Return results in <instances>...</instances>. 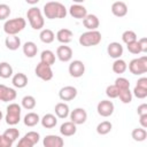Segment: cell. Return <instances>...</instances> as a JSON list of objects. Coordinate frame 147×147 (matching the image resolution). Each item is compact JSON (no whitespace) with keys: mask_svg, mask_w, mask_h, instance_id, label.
Masks as SVG:
<instances>
[{"mask_svg":"<svg viewBox=\"0 0 147 147\" xmlns=\"http://www.w3.org/2000/svg\"><path fill=\"white\" fill-rule=\"evenodd\" d=\"M44 15L48 20L64 18L67 16V8L59 1H48L44 5Z\"/></svg>","mask_w":147,"mask_h":147,"instance_id":"cell-1","label":"cell"},{"mask_svg":"<svg viewBox=\"0 0 147 147\" xmlns=\"http://www.w3.org/2000/svg\"><path fill=\"white\" fill-rule=\"evenodd\" d=\"M26 18L33 30H41L45 24V20L41 10L38 7H31L26 11Z\"/></svg>","mask_w":147,"mask_h":147,"instance_id":"cell-2","label":"cell"},{"mask_svg":"<svg viewBox=\"0 0 147 147\" xmlns=\"http://www.w3.org/2000/svg\"><path fill=\"white\" fill-rule=\"evenodd\" d=\"M101 42V33L98 30H88L79 36V44L84 47L96 46Z\"/></svg>","mask_w":147,"mask_h":147,"instance_id":"cell-3","label":"cell"},{"mask_svg":"<svg viewBox=\"0 0 147 147\" xmlns=\"http://www.w3.org/2000/svg\"><path fill=\"white\" fill-rule=\"evenodd\" d=\"M26 22L23 17H15L11 20H7L3 24V31L7 34H17L22 30H24Z\"/></svg>","mask_w":147,"mask_h":147,"instance_id":"cell-4","label":"cell"},{"mask_svg":"<svg viewBox=\"0 0 147 147\" xmlns=\"http://www.w3.org/2000/svg\"><path fill=\"white\" fill-rule=\"evenodd\" d=\"M21 113H22V108L20 105H17L15 102L9 103L7 106V114L5 116L6 123L11 126L18 124L21 121Z\"/></svg>","mask_w":147,"mask_h":147,"instance_id":"cell-5","label":"cell"},{"mask_svg":"<svg viewBox=\"0 0 147 147\" xmlns=\"http://www.w3.org/2000/svg\"><path fill=\"white\" fill-rule=\"evenodd\" d=\"M129 70L133 75H142L147 72V56H140L138 59H133L129 63Z\"/></svg>","mask_w":147,"mask_h":147,"instance_id":"cell-6","label":"cell"},{"mask_svg":"<svg viewBox=\"0 0 147 147\" xmlns=\"http://www.w3.org/2000/svg\"><path fill=\"white\" fill-rule=\"evenodd\" d=\"M34 74L38 78H40L41 80H45V82H48L53 78V70H52V65H48L44 62H39L36 68H34Z\"/></svg>","mask_w":147,"mask_h":147,"instance_id":"cell-7","label":"cell"},{"mask_svg":"<svg viewBox=\"0 0 147 147\" xmlns=\"http://www.w3.org/2000/svg\"><path fill=\"white\" fill-rule=\"evenodd\" d=\"M96 110H98V114L100 116L109 117V116L113 115V113L115 110V107H114V103L110 100H101L96 106Z\"/></svg>","mask_w":147,"mask_h":147,"instance_id":"cell-8","label":"cell"},{"mask_svg":"<svg viewBox=\"0 0 147 147\" xmlns=\"http://www.w3.org/2000/svg\"><path fill=\"white\" fill-rule=\"evenodd\" d=\"M69 74L74 78H79L84 75L85 72V64L80 60H74L69 64Z\"/></svg>","mask_w":147,"mask_h":147,"instance_id":"cell-9","label":"cell"},{"mask_svg":"<svg viewBox=\"0 0 147 147\" xmlns=\"http://www.w3.org/2000/svg\"><path fill=\"white\" fill-rule=\"evenodd\" d=\"M69 116H70V121L74 122L76 125L84 124L87 119V113L84 108H75L72 111H70Z\"/></svg>","mask_w":147,"mask_h":147,"instance_id":"cell-10","label":"cell"},{"mask_svg":"<svg viewBox=\"0 0 147 147\" xmlns=\"http://www.w3.org/2000/svg\"><path fill=\"white\" fill-rule=\"evenodd\" d=\"M17 96V93L14 88L8 87L3 84H0V101L2 102H9L14 101Z\"/></svg>","mask_w":147,"mask_h":147,"instance_id":"cell-11","label":"cell"},{"mask_svg":"<svg viewBox=\"0 0 147 147\" xmlns=\"http://www.w3.org/2000/svg\"><path fill=\"white\" fill-rule=\"evenodd\" d=\"M77 96V88L74 86H64L59 91V98L62 101H71Z\"/></svg>","mask_w":147,"mask_h":147,"instance_id":"cell-12","label":"cell"},{"mask_svg":"<svg viewBox=\"0 0 147 147\" xmlns=\"http://www.w3.org/2000/svg\"><path fill=\"white\" fill-rule=\"evenodd\" d=\"M56 57L61 62H69L72 59V49L67 45H61L56 49Z\"/></svg>","mask_w":147,"mask_h":147,"instance_id":"cell-13","label":"cell"},{"mask_svg":"<svg viewBox=\"0 0 147 147\" xmlns=\"http://www.w3.org/2000/svg\"><path fill=\"white\" fill-rule=\"evenodd\" d=\"M69 14L71 17L74 18H77V20H83L86 15H87V9L80 5V3H75V5H71L70 8H69Z\"/></svg>","mask_w":147,"mask_h":147,"instance_id":"cell-14","label":"cell"},{"mask_svg":"<svg viewBox=\"0 0 147 147\" xmlns=\"http://www.w3.org/2000/svg\"><path fill=\"white\" fill-rule=\"evenodd\" d=\"M42 145L45 147H62L64 145V141L60 136L47 134L42 140Z\"/></svg>","mask_w":147,"mask_h":147,"instance_id":"cell-15","label":"cell"},{"mask_svg":"<svg viewBox=\"0 0 147 147\" xmlns=\"http://www.w3.org/2000/svg\"><path fill=\"white\" fill-rule=\"evenodd\" d=\"M107 53L113 59H119L123 55V46L117 41H113L108 45Z\"/></svg>","mask_w":147,"mask_h":147,"instance_id":"cell-16","label":"cell"},{"mask_svg":"<svg viewBox=\"0 0 147 147\" xmlns=\"http://www.w3.org/2000/svg\"><path fill=\"white\" fill-rule=\"evenodd\" d=\"M83 25L87 30H96L99 28V25H100V21H99V18H98L96 15L87 14L83 18Z\"/></svg>","mask_w":147,"mask_h":147,"instance_id":"cell-17","label":"cell"},{"mask_svg":"<svg viewBox=\"0 0 147 147\" xmlns=\"http://www.w3.org/2000/svg\"><path fill=\"white\" fill-rule=\"evenodd\" d=\"M111 13L116 17H124L127 14V6L123 1H116L111 5Z\"/></svg>","mask_w":147,"mask_h":147,"instance_id":"cell-18","label":"cell"},{"mask_svg":"<svg viewBox=\"0 0 147 147\" xmlns=\"http://www.w3.org/2000/svg\"><path fill=\"white\" fill-rule=\"evenodd\" d=\"M77 132V125L74 122H64L60 126V133L63 137H71Z\"/></svg>","mask_w":147,"mask_h":147,"instance_id":"cell-19","label":"cell"},{"mask_svg":"<svg viewBox=\"0 0 147 147\" xmlns=\"http://www.w3.org/2000/svg\"><path fill=\"white\" fill-rule=\"evenodd\" d=\"M72 37H74V33L69 29H60L56 32V39H57V41H60L61 44H64V45L69 44L72 40Z\"/></svg>","mask_w":147,"mask_h":147,"instance_id":"cell-20","label":"cell"},{"mask_svg":"<svg viewBox=\"0 0 147 147\" xmlns=\"http://www.w3.org/2000/svg\"><path fill=\"white\" fill-rule=\"evenodd\" d=\"M5 45L9 51H16L21 46V39L17 37V34H8L5 39Z\"/></svg>","mask_w":147,"mask_h":147,"instance_id":"cell-21","label":"cell"},{"mask_svg":"<svg viewBox=\"0 0 147 147\" xmlns=\"http://www.w3.org/2000/svg\"><path fill=\"white\" fill-rule=\"evenodd\" d=\"M11 83L16 88H24L28 85V77L23 72H17V74L13 75Z\"/></svg>","mask_w":147,"mask_h":147,"instance_id":"cell-22","label":"cell"},{"mask_svg":"<svg viewBox=\"0 0 147 147\" xmlns=\"http://www.w3.org/2000/svg\"><path fill=\"white\" fill-rule=\"evenodd\" d=\"M40 123H41L42 127L53 129L57 124V117L55 115H53V114H46L40 118Z\"/></svg>","mask_w":147,"mask_h":147,"instance_id":"cell-23","label":"cell"},{"mask_svg":"<svg viewBox=\"0 0 147 147\" xmlns=\"http://www.w3.org/2000/svg\"><path fill=\"white\" fill-rule=\"evenodd\" d=\"M54 111H55V115L56 117L59 118H67L70 114V109H69V106L64 102H59L55 105V108H54Z\"/></svg>","mask_w":147,"mask_h":147,"instance_id":"cell-24","label":"cell"},{"mask_svg":"<svg viewBox=\"0 0 147 147\" xmlns=\"http://www.w3.org/2000/svg\"><path fill=\"white\" fill-rule=\"evenodd\" d=\"M37 52H38V47L33 41H26L23 45V53L26 57H30V59L34 57L37 55Z\"/></svg>","mask_w":147,"mask_h":147,"instance_id":"cell-25","label":"cell"},{"mask_svg":"<svg viewBox=\"0 0 147 147\" xmlns=\"http://www.w3.org/2000/svg\"><path fill=\"white\" fill-rule=\"evenodd\" d=\"M40 122V117L38 114L36 113H28L24 118H23V123L24 125L29 126V127H32V126H36L38 123Z\"/></svg>","mask_w":147,"mask_h":147,"instance_id":"cell-26","label":"cell"},{"mask_svg":"<svg viewBox=\"0 0 147 147\" xmlns=\"http://www.w3.org/2000/svg\"><path fill=\"white\" fill-rule=\"evenodd\" d=\"M39 39L44 44H51V42L54 41L55 34L51 29H41V31L39 33Z\"/></svg>","mask_w":147,"mask_h":147,"instance_id":"cell-27","label":"cell"},{"mask_svg":"<svg viewBox=\"0 0 147 147\" xmlns=\"http://www.w3.org/2000/svg\"><path fill=\"white\" fill-rule=\"evenodd\" d=\"M111 69H113V71H114L115 74L121 75V74H124V72L126 71L127 64H126V62H125L124 60H122L121 57H119V59H115Z\"/></svg>","mask_w":147,"mask_h":147,"instance_id":"cell-28","label":"cell"},{"mask_svg":"<svg viewBox=\"0 0 147 147\" xmlns=\"http://www.w3.org/2000/svg\"><path fill=\"white\" fill-rule=\"evenodd\" d=\"M40 61L48 65H53L55 63V54L51 49H45L40 54Z\"/></svg>","mask_w":147,"mask_h":147,"instance_id":"cell-29","label":"cell"},{"mask_svg":"<svg viewBox=\"0 0 147 147\" xmlns=\"http://www.w3.org/2000/svg\"><path fill=\"white\" fill-rule=\"evenodd\" d=\"M131 137L134 141H145L147 138V131L144 127H137L133 129V131L131 132Z\"/></svg>","mask_w":147,"mask_h":147,"instance_id":"cell-30","label":"cell"},{"mask_svg":"<svg viewBox=\"0 0 147 147\" xmlns=\"http://www.w3.org/2000/svg\"><path fill=\"white\" fill-rule=\"evenodd\" d=\"M13 67L8 62H1L0 63V77L3 79L10 78L13 76Z\"/></svg>","mask_w":147,"mask_h":147,"instance_id":"cell-31","label":"cell"},{"mask_svg":"<svg viewBox=\"0 0 147 147\" xmlns=\"http://www.w3.org/2000/svg\"><path fill=\"white\" fill-rule=\"evenodd\" d=\"M113 129V124L109 122V121H103L101 123H99L96 125V132L100 134V136H106Z\"/></svg>","mask_w":147,"mask_h":147,"instance_id":"cell-32","label":"cell"},{"mask_svg":"<svg viewBox=\"0 0 147 147\" xmlns=\"http://www.w3.org/2000/svg\"><path fill=\"white\" fill-rule=\"evenodd\" d=\"M21 103H22V107L24 109H26V110H32L36 107V105H37L36 99L32 95H25V96H23Z\"/></svg>","mask_w":147,"mask_h":147,"instance_id":"cell-33","label":"cell"},{"mask_svg":"<svg viewBox=\"0 0 147 147\" xmlns=\"http://www.w3.org/2000/svg\"><path fill=\"white\" fill-rule=\"evenodd\" d=\"M122 40H123V42H125L127 45V44L137 40V34L132 30H126L122 33Z\"/></svg>","mask_w":147,"mask_h":147,"instance_id":"cell-34","label":"cell"},{"mask_svg":"<svg viewBox=\"0 0 147 147\" xmlns=\"http://www.w3.org/2000/svg\"><path fill=\"white\" fill-rule=\"evenodd\" d=\"M132 92L130 91V88H126V90H122L119 91L118 93V98L121 99V101L123 103H130L132 101Z\"/></svg>","mask_w":147,"mask_h":147,"instance_id":"cell-35","label":"cell"},{"mask_svg":"<svg viewBox=\"0 0 147 147\" xmlns=\"http://www.w3.org/2000/svg\"><path fill=\"white\" fill-rule=\"evenodd\" d=\"M6 138H8L10 141H15L18 137H20V131L16 129V127H9V129H7L3 133H2Z\"/></svg>","mask_w":147,"mask_h":147,"instance_id":"cell-36","label":"cell"},{"mask_svg":"<svg viewBox=\"0 0 147 147\" xmlns=\"http://www.w3.org/2000/svg\"><path fill=\"white\" fill-rule=\"evenodd\" d=\"M114 85L118 88V91L130 88V82H129V79H126L125 77H118V78H116Z\"/></svg>","mask_w":147,"mask_h":147,"instance_id":"cell-37","label":"cell"},{"mask_svg":"<svg viewBox=\"0 0 147 147\" xmlns=\"http://www.w3.org/2000/svg\"><path fill=\"white\" fill-rule=\"evenodd\" d=\"M24 138H25L26 140H29L32 146H34L36 144H38L39 140H40V136H39V133L36 132V131H30V132L25 133V134H24Z\"/></svg>","mask_w":147,"mask_h":147,"instance_id":"cell-38","label":"cell"},{"mask_svg":"<svg viewBox=\"0 0 147 147\" xmlns=\"http://www.w3.org/2000/svg\"><path fill=\"white\" fill-rule=\"evenodd\" d=\"M11 10L10 7L6 3H0V21H5L9 17Z\"/></svg>","mask_w":147,"mask_h":147,"instance_id":"cell-39","label":"cell"},{"mask_svg":"<svg viewBox=\"0 0 147 147\" xmlns=\"http://www.w3.org/2000/svg\"><path fill=\"white\" fill-rule=\"evenodd\" d=\"M118 93H119V91H118V88H117L115 85H109V86H107V88H106V95H107L108 98H110V99H116V98H118Z\"/></svg>","mask_w":147,"mask_h":147,"instance_id":"cell-40","label":"cell"},{"mask_svg":"<svg viewBox=\"0 0 147 147\" xmlns=\"http://www.w3.org/2000/svg\"><path fill=\"white\" fill-rule=\"evenodd\" d=\"M126 47H127V51H129L131 54H136V55H137V54H140V53H141V48H140V46H139L138 40L127 44Z\"/></svg>","mask_w":147,"mask_h":147,"instance_id":"cell-41","label":"cell"},{"mask_svg":"<svg viewBox=\"0 0 147 147\" xmlns=\"http://www.w3.org/2000/svg\"><path fill=\"white\" fill-rule=\"evenodd\" d=\"M132 95H134L138 99H145L147 96V88H142V87H139V86L136 85L134 88H133Z\"/></svg>","mask_w":147,"mask_h":147,"instance_id":"cell-42","label":"cell"},{"mask_svg":"<svg viewBox=\"0 0 147 147\" xmlns=\"http://www.w3.org/2000/svg\"><path fill=\"white\" fill-rule=\"evenodd\" d=\"M11 146H13V141H10L3 134H0V147H11Z\"/></svg>","mask_w":147,"mask_h":147,"instance_id":"cell-43","label":"cell"},{"mask_svg":"<svg viewBox=\"0 0 147 147\" xmlns=\"http://www.w3.org/2000/svg\"><path fill=\"white\" fill-rule=\"evenodd\" d=\"M138 42H139V46H140V48H141V53H146L147 52V38H140L139 40H138Z\"/></svg>","mask_w":147,"mask_h":147,"instance_id":"cell-44","label":"cell"},{"mask_svg":"<svg viewBox=\"0 0 147 147\" xmlns=\"http://www.w3.org/2000/svg\"><path fill=\"white\" fill-rule=\"evenodd\" d=\"M139 123L141 125V127L147 129V114L144 115H139Z\"/></svg>","mask_w":147,"mask_h":147,"instance_id":"cell-45","label":"cell"},{"mask_svg":"<svg viewBox=\"0 0 147 147\" xmlns=\"http://www.w3.org/2000/svg\"><path fill=\"white\" fill-rule=\"evenodd\" d=\"M17 145H18V147H32L31 142H30L29 140H26L24 137L20 139V141H18V144H17Z\"/></svg>","mask_w":147,"mask_h":147,"instance_id":"cell-46","label":"cell"},{"mask_svg":"<svg viewBox=\"0 0 147 147\" xmlns=\"http://www.w3.org/2000/svg\"><path fill=\"white\" fill-rule=\"evenodd\" d=\"M137 86L142 87V88H147V78L146 77H141L137 80Z\"/></svg>","mask_w":147,"mask_h":147,"instance_id":"cell-47","label":"cell"},{"mask_svg":"<svg viewBox=\"0 0 147 147\" xmlns=\"http://www.w3.org/2000/svg\"><path fill=\"white\" fill-rule=\"evenodd\" d=\"M137 113H138V115L147 114V105H146V103H141L140 106H138V108H137Z\"/></svg>","mask_w":147,"mask_h":147,"instance_id":"cell-48","label":"cell"},{"mask_svg":"<svg viewBox=\"0 0 147 147\" xmlns=\"http://www.w3.org/2000/svg\"><path fill=\"white\" fill-rule=\"evenodd\" d=\"M40 0H25V2L26 3H29V5H36V3H38Z\"/></svg>","mask_w":147,"mask_h":147,"instance_id":"cell-49","label":"cell"},{"mask_svg":"<svg viewBox=\"0 0 147 147\" xmlns=\"http://www.w3.org/2000/svg\"><path fill=\"white\" fill-rule=\"evenodd\" d=\"M74 2H76V3H82V2H84L85 0H72Z\"/></svg>","mask_w":147,"mask_h":147,"instance_id":"cell-50","label":"cell"},{"mask_svg":"<svg viewBox=\"0 0 147 147\" xmlns=\"http://www.w3.org/2000/svg\"><path fill=\"white\" fill-rule=\"evenodd\" d=\"M2 117H3V114H2V111L0 110V122H1V119H2Z\"/></svg>","mask_w":147,"mask_h":147,"instance_id":"cell-51","label":"cell"}]
</instances>
